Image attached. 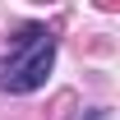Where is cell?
<instances>
[{
  "label": "cell",
  "instance_id": "6da1fadb",
  "mask_svg": "<svg viewBox=\"0 0 120 120\" xmlns=\"http://www.w3.org/2000/svg\"><path fill=\"white\" fill-rule=\"evenodd\" d=\"M51 69H56V37H51V28L32 23V28H23V37L14 42V56L5 60V69H0V88L14 92V97L37 92V88H46Z\"/></svg>",
  "mask_w": 120,
  "mask_h": 120
}]
</instances>
